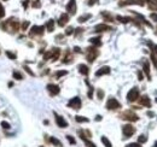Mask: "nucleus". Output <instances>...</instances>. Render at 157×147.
Segmentation results:
<instances>
[{"mask_svg":"<svg viewBox=\"0 0 157 147\" xmlns=\"http://www.w3.org/2000/svg\"><path fill=\"white\" fill-rule=\"evenodd\" d=\"M0 27H1L4 30H10L11 33H16L18 30V28H19V24H18V22L16 21V19L10 18L9 21L0 24Z\"/></svg>","mask_w":157,"mask_h":147,"instance_id":"obj_1","label":"nucleus"},{"mask_svg":"<svg viewBox=\"0 0 157 147\" xmlns=\"http://www.w3.org/2000/svg\"><path fill=\"white\" fill-rule=\"evenodd\" d=\"M98 54H99V52L95 49L94 46L93 47H88L87 51H86V58H87V60L89 63H92L93 60L98 57Z\"/></svg>","mask_w":157,"mask_h":147,"instance_id":"obj_2","label":"nucleus"},{"mask_svg":"<svg viewBox=\"0 0 157 147\" xmlns=\"http://www.w3.org/2000/svg\"><path fill=\"white\" fill-rule=\"evenodd\" d=\"M121 118H123L126 121H129V122H136V121L139 119V117L136 116L133 111H125V112L121 115Z\"/></svg>","mask_w":157,"mask_h":147,"instance_id":"obj_3","label":"nucleus"},{"mask_svg":"<svg viewBox=\"0 0 157 147\" xmlns=\"http://www.w3.org/2000/svg\"><path fill=\"white\" fill-rule=\"evenodd\" d=\"M138 98H139V89L136 87H133L127 94V100L131 101V103H133V101H135Z\"/></svg>","mask_w":157,"mask_h":147,"instance_id":"obj_4","label":"nucleus"},{"mask_svg":"<svg viewBox=\"0 0 157 147\" xmlns=\"http://www.w3.org/2000/svg\"><path fill=\"white\" fill-rule=\"evenodd\" d=\"M122 133H123V136H125V138H131V136L135 133V129H134L133 125L126 124V125L122 127Z\"/></svg>","mask_w":157,"mask_h":147,"instance_id":"obj_5","label":"nucleus"},{"mask_svg":"<svg viewBox=\"0 0 157 147\" xmlns=\"http://www.w3.org/2000/svg\"><path fill=\"white\" fill-rule=\"evenodd\" d=\"M121 107V104L115 98H110L106 103V109L108 110H117Z\"/></svg>","mask_w":157,"mask_h":147,"instance_id":"obj_6","label":"nucleus"},{"mask_svg":"<svg viewBox=\"0 0 157 147\" xmlns=\"http://www.w3.org/2000/svg\"><path fill=\"white\" fill-rule=\"evenodd\" d=\"M68 106L72 109H75V110H79L81 109V99L79 97H75V98H72L69 100L68 103Z\"/></svg>","mask_w":157,"mask_h":147,"instance_id":"obj_7","label":"nucleus"},{"mask_svg":"<svg viewBox=\"0 0 157 147\" xmlns=\"http://www.w3.org/2000/svg\"><path fill=\"white\" fill-rule=\"evenodd\" d=\"M44 30H45V27H42V25H33L32 29H30V36H34V35H42Z\"/></svg>","mask_w":157,"mask_h":147,"instance_id":"obj_8","label":"nucleus"},{"mask_svg":"<svg viewBox=\"0 0 157 147\" xmlns=\"http://www.w3.org/2000/svg\"><path fill=\"white\" fill-rule=\"evenodd\" d=\"M54 117H56V123H57V125L59 128H67L68 127V122L62 117V116H59L54 112Z\"/></svg>","mask_w":157,"mask_h":147,"instance_id":"obj_9","label":"nucleus"},{"mask_svg":"<svg viewBox=\"0 0 157 147\" xmlns=\"http://www.w3.org/2000/svg\"><path fill=\"white\" fill-rule=\"evenodd\" d=\"M47 90H48V93L51 94V95H57V94H59V92H60V88L58 87L57 84H52V83H50V84H47Z\"/></svg>","mask_w":157,"mask_h":147,"instance_id":"obj_10","label":"nucleus"},{"mask_svg":"<svg viewBox=\"0 0 157 147\" xmlns=\"http://www.w3.org/2000/svg\"><path fill=\"white\" fill-rule=\"evenodd\" d=\"M67 11L70 15H75V12H76V1L75 0H69L67 5Z\"/></svg>","mask_w":157,"mask_h":147,"instance_id":"obj_11","label":"nucleus"},{"mask_svg":"<svg viewBox=\"0 0 157 147\" xmlns=\"http://www.w3.org/2000/svg\"><path fill=\"white\" fill-rule=\"evenodd\" d=\"M132 4L144 6V1H143V0H125V1L120 3V6H125V5H132Z\"/></svg>","mask_w":157,"mask_h":147,"instance_id":"obj_12","label":"nucleus"},{"mask_svg":"<svg viewBox=\"0 0 157 147\" xmlns=\"http://www.w3.org/2000/svg\"><path fill=\"white\" fill-rule=\"evenodd\" d=\"M79 134H80V138H81V140L83 141L85 145L87 146V147H97V146H95V144H93L92 141H89L87 138H86L85 134H83V131H79Z\"/></svg>","mask_w":157,"mask_h":147,"instance_id":"obj_13","label":"nucleus"},{"mask_svg":"<svg viewBox=\"0 0 157 147\" xmlns=\"http://www.w3.org/2000/svg\"><path fill=\"white\" fill-rule=\"evenodd\" d=\"M110 68L109 67H102L99 70H97V73H95V76L99 77V76H103V75H109L110 74Z\"/></svg>","mask_w":157,"mask_h":147,"instance_id":"obj_14","label":"nucleus"},{"mask_svg":"<svg viewBox=\"0 0 157 147\" xmlns=\"http://www.w3.org/2000/svg\"><path fill=\"white\" fill-rule=\"evenodd\" d=\"M108 30H111V27H109V25H106V24H97L94 27V32H108Z\"/></svg>","mask_w":157,"mask_h":147,"instance_id":"obj_15","label":"nucleus"},{"mask_svg":"<svg viewBox=\"0 0 157 147\" xmlns=\"http://www.w3.org/2000/svg\"><path fill=\"white\" fill-rule=\"evenodd\" d=\"M68 21H69V16H68V15L67 13H62V15H60V17H59L58 25H59V27H64V25L68 23Z\"/></svg>","mask_w":157,"mask_h":147,"instance_id":"obj_16","label":"nucleus"},{"mask_svg":"<svg viewBox=\"0 0 157 147\" xmlns=\"http://www.w3.org/2000/svg\"><path fill=\"white\" fill-rule=\"evenodd\" d=\"M139 103H140V105L146 106V107H150L151 106V101H150V98L148 97V95H143V97L140 98Z\"/></svg>","mask_w":157,"mask_h":147,"instance_id":"obj_17","label":"nucleus"},{"mask_svg":"<svg viewBox=\"0 0 157 147\" xmlns=\"http://www.w3.org/2000/svg\"><path fill=\"white\" fill-rule=\"evenodd\" d=\"M89 42L92 44L94 47L102 46V41H100V38H91V39H89Z\"/></svg>","mask_w":157,"mask_h":147,"instance_id":"obj_18","label":"nucleus"},{"mask_svg":"<svg viewBox=\"0 0 157 147\" xmlns=\"http://www.w3.org/2000/svg\"><path fill=\"white\" fill-rule=\"evenodd\" d=\"M79 71H80V74H82V75H88L89 70H88V67H87V65L80 64V65H79Z\"/></svg>","mask_w":157,"mask_h":147,"instance_id":"obj_19","label":"nucleus"},{"mask_svg":"<svg viewBox=\"0 0 157 147\" xmlns=\"http://www.w3.org/2000/svg\"><path fill=\"white\" fill-rule=\"evenodd\" d=\"M143 67H144V73L146 74V76H148V78L150 80V65H149V62L148 60H145L144 64H143Z\"/></svg>","mask_w":157,"mask_h":147,"instance_id":"obj_20","label":"nucleus"},{"mask_svg":"<svg viewBox=\"0 0 157 147\" xmlns=\"http://www.w3.org/2000/svg\"><path fill=\"white\" fill-rule=\"evenodd\" d=\"M59 54H60V49L59 48H53L52 49V60H57L59 58Z\"/></svg>","mask_w":157,"mask_h":147,"instance_id":"obj_21","label":"nucleus"},{"mask_svg":"<svg viewBox=\"0 0 157 147\" xmlns=\"http://www.w3.org/2000/svg\"><path fill=\"white\" fill-rule=\"evenodd\" d=\"M50 142H51L52 145H54V146H57V147H63V145H62V142L58 140V139H56V138H50Z\"/></svg>","mask_w":157,"mask_h":147,"instance_id":"obj_22","label":"nucleus"},{"mask_svg":"<svg viewBox=\"0 0 157 147\" xmlns=\"http://www.w3.org/2000/svg\"><path fill=\"white\" fill-rule=\"evenodd\" d=\"M116 19H117L119 22H121V23H128V22H131V21H133L132 18H129V17H122V16H117L116 17Z\"/></svg>","mask_w":157,"mask_h":147,"instance_id":"obj_23","label":"nucleus"},{"mask_svg":"<svg viewBox=\"0 0 157 147\" xmlns=\"http://www.w3.org/2000/svg\"><path fill=\"white\" fill-rule=\"evenodd\" d=\"M53 28H54V21L53 19H50V21L47 22V24H46V29H47V32H53Z\"/></svg>","mask_w":157,"mask_h":147,"instance_id":"obj_24","label":"nucleus"},{"mask_svg":"<svg viewBox=\"0 0 157 147\" xmlns=\"http://www.w3.org/2000/svg\"><path fill=\"white\" fill-rule=\"evenodd\" d=\"M75 119H76V122H79V123H87L89 121L88 118L83 117V116H75Z\"/></svg>","mask_w":157,"mask_h":147,"instance_id":"obj_25","label":"nucleus"},{"mask_svg":"<svg viewBox=\"0 0 157 147\" xmlns=\"http://www.w3.org/2000/svg\"><path fill=\"white\" fill-rule=\"evenodd\" d=\"M89 18H91V15L87 13V15H83V16H80L78 21H79L80 23H83V22H86V21H87V19H89Z\"/></svg>","mask_w":157,"mask_h":147,"instance_id":"obj_26","label":"nucleus"},{"mask_svg":"<svg viewBox=\"0 0 157 147\" xmlns=\"http://www.w3.org/2000/svg\"><path fill=\"white\" fill-rule=\"evenodd\" d=\"M102 142L104 144L105 147H113V145H111V142L109 141V139L106 138V136H102Z\"/></svg>","mask_w":157,"mask_h":147,"instance_id":"obj_27","label":"nucleus"},{"mask_svg":"<svg viewBox=\"0 0 157 147\" xmlns=\"http://www.w3.org/2000/svg\"><path fill=\"white\" fill-rule=\"evenodd\" d=\"M12 76H13V78H16V80H18V81H21V80L23 78L22 74L18 73V71H13V73H12Z\"/></svg>","mask_w":157,"mask_h":147,"instance_id":"obj_28","label":"nucleus"},{"mask_svg":"<svg viewBox=\"0 0 157 147\" xmlns=\"http://www.w3.org/2000/svg\"><path fill=\"white\" fill-rule=\"evenodd\" d=\"M148 45H149V47L151 48V51H152V53H155L156 55H157V46H156V45L155 44H152V42H148Z\"/></svg>","mask_w":157,"mask_h":147,"instance_id":"obj_29","label":"nucleus"},{"mask_svg":"<svg viewBox=\"0 0 157 147\" xmlns=\"http://www.w3.org/2000/svg\"><path fill=\"white\" fill-rule=\"evenodd\" d=\"M67 74H68V71H67V70H59V71H57V73H56V77H57V78H59V77H62V76L67 75Z\"/></svg>","mask_w":157,"mask_h":147,"instance_id":"obj_30","label":"nucleus"},{"mask_svg":"<svg viewBox=\"0 0 157 147\" xmlns=\"http://www.w3.org/2000/svg\"><path fill=\"white\" fill-rule=\"evenodd\" d=\"M148 1L150 4V9L157 10V0H148Z\"/></svg>","mask_w":157,"mask_h":147,"instance_id":"obj_31","label":"nucleus"},{"mask_svg":"<svg viewBox=\"0 0 157 147\" xmlns=\"http://www.w3.org/2000/svg\"><path fill=\"white\" fill-rule=\"evenodd\" d=\"M102 16H103V17L106 19V21H109V22H113V21H114V19H113V17H111V16H110V15H109L108 12H102Z\"/></svg>","mask_w":157,"mask_h":147,"instance_id":"obj_32","label":"nucleus"},{"mask_svg":"<svg viewBox=\"0 0 157 147\" xmlns=\"http://www.w3.org/2000/svg\"><path fill=\"white\" fill-rule=\"evenodd\" d=\"M44 59L45 60H48V59H52V49L48 51V52H46L44 54Z\"/></svg>","mask_w":157,"mask_h":147,"instance_id":"obj_33","label":"nucleus"},{"mask_svg":"<svg viewBox=\"0 0 157 147\" xmlns=\"http://www.w3.org/2000/svg\"><path fill=\"white\" fill-rule=\"evenodd\" d=\"M151 60H152V63H154V65H155V68L157 69V55H156L155 53H152V52H151Z\"/></svg>","mask_w":157,"mask_h":147,"instance_id":"obj_34","label":"nucleus"},{"mask_svg":"<svg viewBox=\"0 0 157 147\" xmlns=\"http://www.w3.org/2000/svg\"><path fill=\"white\" fill-rule=\"evenodd\" d=\"M5 54H6L7 57H9L10 59H12V60H15V59H16V54H15V53H12V52H10V51H6V52H5Z\"/></svg>","mask_w":157,"mask_h":147,"instance_id":"obj_35","label":"nucleus"},{"mask_svg":"<svg viewBox=\"0 0 157 147\" xmlns=\"http://www.w3.org/2000/svg\"><path fill=\"white\" fill-rule=\"evenodd\" d=\"M146 140H148V138H146L145 135H140L139 138H138V141H139V144H144V142H146Z\"/></svg>","mask_w":157,"mask_h":147,"instance_id":"obj_36","label":"nucleus"},{"mask_svg":"<svg viewBox=\"0 0 157 147\" xmlns=\"http://www.w3.org/2000/svg\"><path fill=\"white\" fill-rule=\"evenodd\" d=\"M70 60H72V57H70V53H69V52H67V55H65L64 59H63V63H70Z\"/></svg>","mask_w":157,"mask_h":147,"instance_id":"obj_37","label":"nucleus"},{"mask_svg":"<svg viewBox=\"0 0 157 147\" xmlns=\"http://www.w3.org/2000/svg\"><path fill=\"white\" fill-rule=\"evenodd\" d=\"M97 95H98V99H99V100H102V99L104 98V90H102V89H98Z\"/></svg>","mask_w":157,"mask_h":147,"instance_id":"obj_38","label":"nucleus"},{"mask_svg":"<svg viewBox=\"0 0 157 147\" xmlns=\"http://www.w3.org/2000/svg\"><path fill=\"white\" fill-rule=\"evenodd\" d=\"M67 139H68V141H69V142L72 144V145H75V144H76V141H75V139L73 138V136H70V135H67Z\"/></svg>","mask_w":157,"mask_h":147,"instance_id":"obj_39","label":"nucleus"},{"mask_svg":"<svg viewBox=\"0 0 157 147\" xmlns=\"http://www.w3.org/2000/svg\"><path fill=\"white\" fill-rule=\"evenodd\" d=\"M5 16V10H4V6L1 4H0V19Z\"/></svg>","mask_w":157,"mask_h":147,"instance_id":"obj_40","label":"nucleus"},{"mask_svg":"<svg viewBox=\"0 0 157 147\" xmlns=\"http://www.w3.org/2000/svg\"><path fill=\"white\" fill-rule=\"evenodd\" d=\"M29 27V22L28 21H24L22 23V30H27V28Z\"/></svg>","mask_w":157,"mask_h":147,"instance_id":"obj_41","label":"nucleus"},{"mask_svg":"<svg viewBox=\"0 0 157 147\" xmlns=\"http://www.w3.org/2000/svg\"><path fill=\"white\" fill-rule=\"evenodd\" d=\"M73 33H74V29L72 27H69L67 30H65V35H72Z\"/></svg>","mask_w":157,"mask_h":147,"instance_id":"obj_42","label":"nucleus"},{"mask_svg":"<svg viewBox=\"0 0 157 147\" xmlns=\"http://www.w3.org/2000/svg\"><path fill=\"white\" fill-rule=\"evenodd\" d=\"M24 70H26V71H27L30 76H35V74L32 71V70H30V68H29V67H24Z\"/></svg>","mask_w":157,"mask_h":147,"instance_id":"obj_43","label":"nucleus"},{"mask_svg":"<svg viewBox=\"0 0 157 147\" xmlns=\"http://www.w3.org/2000/svg\"><path fill=\"white\" fill-rule=\"evenodd\" d=\"M1 127H3L4 129H10V123L4 122V121H3V122H1Z\"/></svg>","mask_w":157,"mask_h":147,"instance_id":"obj_44","label":"nucleus"},{"mask_svg":"<svg viewBox=\"0 0 157 147\" xmlns=\"http://www.w3.org/2000/svg\"><path fill=\"white\" fill-rule=\"evenodd\" d=\"M150 18L157 23V13H151V15H150Z\"/></svg>","mask_w":157,"mask_h":147,"instance_id":"obj_45","label":"nucleus"},{"mask_svg":"<svg viewBox=\"0 0 157 147\" xmlns=\"http://www.w3.org/2000/svg\"><path fill=\"white\" fill-rule=\"evenodd\" d=\"M126 147H141L139 144H128Z\"/></svg>","mask_w":157,"mask_h":147,"instance_id":"obj_46","label":"nucleus"},{"mask_svg":"<svg viewBox=\"0 0 157 147\" xmlns=\"http://www.w3.org/2000/svg\"><path fill=\"white\" fill-rule=\"evenodd\" d=\"M143 78H144V76H143V73H141V71H138V80H139V81H141Z\"/></svg>","mask_w":157,"mask_h":147,"instance_id":"obj_47","label":"nucleus"},{"mask_svg":"<svg viewBox=\"0 0 157 147\" xmlns=\"http://www.w3.org/2000/svg\"><path fill=\"white\" fill-rule=\"evenodd\" d=\"M89 92H88V98H92V95H93V88L92 87H89Z\"/></svg>","mask_w":157,"mask_h":147,"instance_id":"obj_48","label":"nucleus"},{"mask_svg":"<svg viewBox=\"0 0 157 147\" xmlns=\"http://www.w3.org/2000/svg\"><path fill=\"white\" fill-rule=\"evenodd\" d=\"M33 6H34V7H40V3H39V1H35V3L33 4Z\"/></svg>","mask_w":157,"mask_h":147,"instance_id":"obj_49","label":"nucleus"},{"mask_svg":"<svg viewBox=\"0 0 157 147\" xmlns=\"http://www.w3.org/2000/svg\"><path fill=\"white\" fill-rule=\"evenodd\" d=\"M95 1H97V0H89V1H88V4H89V5H93Z\"/></svg>","mask_w":157,"mask_h":147,"instance_id":"obj_50","label":"nucleus"},{"mask_svg":"<svg viewBox=\"0 0 157 147\" xmlns=\"http://www.w3.org/2000/svg\"><path fill=\"white\" fill-rule=\"evenodd\" d=\"M95 121H102V116H97V117H95Z\"/></svg>","mask_w":157,"mask_h":147,"instance_id":"obj_51","label":"nucleus"},{"mask_svg":"<svg viewBox=\"0 0 157 147\" xmlns=\"http://www.w3.org/2000/svg\"><path fill=\"white\" fill-rule=\"evenodd\" d=\"M74 51H75V52H78V53H79V52H81V49H80L79 47H75V48H74Z\"/></svg>","mask_w":157,"mask_h":147,"instance_id":"obj_52","label":"nucleus"},{"mask_svg":"<svg viewBox=\"0 0 157 147\" xmlns=\"http://www.w3.org/2000/svg\"><path fill=\"white\" fill-rule=\"evenodd\" d=\"M148 116H150V117H154V112H151V111H149V112H148Z\"/></svg>","mask_w":157,"mask_h":147,"instance_id":"obj_53","label":"nucleus"},{"mask_svg":"<svg viewBox=\"0 0 157 147\" xmlns=\"http://www.w3.org/2000/svg\"><path fill=\"white\" fill-rule=\"evenodd\" d=\"M155 147H157V141H156V144H155Z\"/></svg>","mask_w":157,"mask_h":147,"instance_id":"obj_54","label":"nucleus"},{"mask_svg":"<svg viewBox=\"0 0 157 147\" xmlns=\"http://www.w3.org/2000/svg\"><path fill=\"white\" fill-rule=\"evenodd\" d=\"M40 147H44V146H40Z\"/></svg>","mask_w":157,"mask_h":147,"instance_id":"obj_55","label":"nucleus"},{"mask_svg":"<svg viewBox=\"0 0 157 147\" xmlns=\"http://www.w3.org/2000/svg\"><path fill=\"white\" fill-rule=\"evenodd\" d=\"M156 101H157V98H156Z\"/></svg>","mask_w":157,"mask_h":147,"instance_id":"obj_56","label":"nucleus"},{"mask_svg":"<svg viewBox=\"0 0 157 147\" xmlns=\"http://www.w3.org/2000/svg\"><path fill=\"white\" fill-rule=\"evenodd\" d=\"M4 1H6V0H4Z\"/></svg>","mask_w":157,"mask_h":147,"instance_id":"obj_57","label":"nucleus"}]
</instances>
